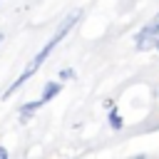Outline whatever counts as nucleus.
<instances>
[{"label": "nucleus", "instance_id": "1", "mask_svg": "<svg viewBox=\"0 0 159 159\" xmlns=\"http://www.w3.org/2000/svg\"><path fill=\"white\" fill-rule=\"evenodd\" d=\"M80 15H82L80 10H72L70 15H65V17H62V22L57 25L55 35H52V37H50V40H47L42 47H40V52H37V55L32 57V62H30V65H27V67L20 72V77H17V80H15V82H12V84H10V87L2 92V97H5V99H7L10 94H15V92H17V89H20V87H22V84H25V82H27V80H30V77H32V75H35V72L42 67V62L50 57V52H52V50H55V47H57V45H60V42L67 37V32L75 27V22L80 20Z\"/></svg>", "mask_w": 159, "mask_h": 159}, {"label": "nucleus", "instance_id": "2", "mask_svg": "<svg viewBox=\"0 0 159 159\" xmlns=\"http://www.w3.org/2000/svg\"><path fill=\"white\" fill-rule=\"evenodd\" d=\"M157 40H159V12L134 35V45H137V50H147V47H154Z\"/></svg>", "mask_w": 159, "mask_h": 159}, {"label": "nucleus", "instance_id": "3", "mask_svg": "<svg viewBox=\"0 0 159 159\" xmlns=\"http://www.w3.org/2000/svg\"><path fill=\"white\" fill-rule=\"evenodd\" d=\"M42 104H45V102H42L40 97H37V99H32V102H25V104L17 109V117H20V122H30V119H32V114H35V112H37Z\"/></svg>", "mask_w": 159, "mask_h": 159}, {"label": "nucleus", "instance_id": "4", "mask_svg": "<svg viewBox=\"0 0 159 159\" xmlns=\"http://www.w3.org/2000/svg\"><path fill=\"white\" fill-rule=\"evenodd\" d=\"M60 92H62V82H45L40 99H42V102H52V99H55Z\"/></svg>", "mask_w": 159, "mask_h": 159}, {"label": "nucleus", "instance_id": "5", "mask_svg": "<svg viewBox=\"0 0 159 159\" xmlns=\"http://www.w3.org/2000/svg\"><path fill=\"white\" fill-rule=\"evenodd\" d=\"M107 122H109V129H114V132H119L124 127V119H122V114H119V109L114 104L107 107Z\"/></svg>", "mask_w": 159, "mask_h": 159}, {"label": "nucleus", "instance_id": "6", "mask_svg": "<svg viewBox=\"0 0 159 159\" xmlns=\"http://www.w3.org/2000/svg\"><path fill=\"white\" fill-rule=\"evenodd\" d=\"M60 80H75V70H70V67H65V70L60 72Z\"/></svg>", "mask_w": 159, "mask_h": 159}, {"label": "nucleus", "instance_id": "7", "mask_svg": "<svg viewBox=\"0 0 159 159\" xmlns=\"http://www.w3.org/2000/svg\"><path fill=\"white\" fill-rule=\"evenodd\" d=\"M0 159H7V149L5 147H0Z\"/></svg>", "mask_w": 159, "mask_h": 159}, {"label": "nucleus", "instance_id": "8", "mask_svg": "<svg viewBox=\"0 0 159 159\" xmlns=\"http://www.w3.org/2000/svg\"><path fill=\"white\" fill-rule=\"evenodd\" d=\"M154 50H157V52H159V40H157V45H154Z\"/></svg>", "mask_w": 159, "mask_h": 159}, {"label": "nucleus", "instance_id": "9", "mask_svg": "<svg viewBox=\"0 0 159 159\" xmlns=\"http://www.w3.org/2000/svg\"><path fill=\"white\" fill-rule=\"evenodd\" d=\"M0 42H2V32H0Z\"/></svg>", "mask_w": 159, "mask_h": 159}]
</instances>
